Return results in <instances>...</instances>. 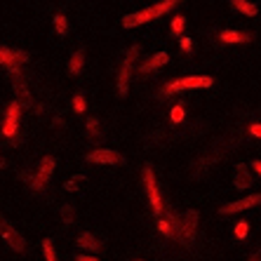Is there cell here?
Listing matches in <instances>:
<instances>
[{"instance_id": "28", "label": "cell", "mask_w": 261, "mask_h": 261, "mask_svg": "<svg viewBox=\"0 0 261 261\" xmlns=\"http://www.w3.org/2000/svg\"><path fill=\"white\" fill-rule=\"evenodd\" d=\"M85 109H87L85 97H83V94H75V97H73V111H75V113H85Z\"/></svg>"}, {"instance_id": "7", "label": "cell", "mask_w": 261, "mask_h": 261, "mask_svg": "<svg viewBox=\"0 0 261 261\" xmlns=\"http://www.w3.org/2000/svg\"><path fill=\"white\" fill-rule=\"evenodd\" d=\"M21 111H24V106L19 101H12L10 106H7L5 111V118H3V134H5L7 139H14L19 132V120H21Z\"/></svg>"}, {"instance_id": "34", "label": "cell", "mask_w": 261, "mask_h": 261, "mask_svg": "<svg viewBox=\"0 0 261 261\" xmlns=\"http://www.w3.org/2000/svg\"><path fill=\"white\" fill-rule=\"evenodd\" d=\"M252 170H254L256 174L261 176V160H254V163H252Z\"/></svg>"}, {"instance_id": "14", "label": "cell", "mask_w": 261, "mask_h": 261, "mask_svg": "<svg viewBox=\"0 0 261 261\" xmlns=\"http://www.w3.org/2000/svg\"><path fill=\"white\" fill-rule=\"evenodd\" d=\"M252 33H247V31H231L226 29L219 33V40L224 45H240V43H252Z\"/></svg>"}, {"instance_id": "16", "label": "cell", "mask_w": 261, "mask_h": 261, "mask_svg": "<svg viewBox=\"0 0 261 261\" xmlns=\"http://www.w3.org/2000/svg\"><path fill=\"white\" fill-rule=\"evenodd\" d=\"M55 167H57V160L52 158V155H45V158L40 160V163H38V167H36L38 179L47 184V181H49V176L55 174Z\"/></svg>"}, {"instance_id": "10", "label": "cell", "mask_w": 261, "mask_h": 261, "mask_svg": "<svg viewBox=\"0 0 261 261\" xmlns=\"http://www.w3.org/2000/svg\"><path fill=\"white\" fill-rule=\"evenodd\" d=\"M85 163H90V165H122L125 158H122L118 151H113V148H94V151H90L85 155Z\"/></svg>"}, {"instance_id": "8", "label": "cell", "mask_w": 261, "mask_h": 261, "mask_svg": "<svg viewBox=\"0 0 261 261\" xmlns=\"http://www.w3.org/2000/svg\"><path fill=\"white\" fill-rule=\"evenodd\" d=\"M7 71H10V80H12V87H14V92H17V97H19L17 101L21 103V106H33V97H31L21 68L14 66V68H7Z\"/></svg>"}, {"instance_id": "3", "label": "cell", "mask_w": 261, "mask_h": 261, "mask_svg": "<svg viewBox=\"0 0 261 261\" xmlns=\"http://www.w3.org/2000/svg\"><path fill=\"white\" fill-rule=\"evenodd\" d=\"M198 221H200V214L195 210H186L184 214H179V231H176L174 240L184 247H191L198 236Z\"/></svg>"}, {"instance_id": "36", "label": "cell", "mask_w": 261, "mask_h": 261, "mask_svg": "<svg viewBox=\"0 0 261 261\" xmlns=\"http://www.w3.org/2000/svg\"><path fill=\"white\" fill-rule=\"evenodd\" d=\"M5 165L7 163H5V158H3V153H0V170H5Z\"/></svg>"}, {"instance_id": "15", "label": "cell", "mask_w": 261, "mask_h": 261, "mask_svg": "<svg viewBox=\"0 0 261 261\" xmlns=\"http://www.w3.org/2000/svg\"><path fill=\"white\" fill-rule=\"evenodd\" d=\"M75 245H78L80 249H85V252H90L92 256H94V254L99 252V249L103 247V245L99 243V238L94 236V233H90V231H83V233H80L78 240H75Z\"/></svg>"}, {"instance_id": "20", "label": "cell", "mask_w": 261, "mask_h": 261, "mask_svg": "<svg viewBox=\"0 0 261 261\" xmlns=\"http://www.w3.org/2000/svg\"><path fill=\"white\" fill-rule=\"evenodd\" d=\"M85 127H87V137H90L92 141L101 139V122H99V118H87Z\"/></svg>"}, {"instance_id": "27", "label": "cell", "mask_w": 261, "mask_h": 261, "mask_svg": "<svg viewBox=\"0 0 261 261\" xmlns=\"http://www.w3.org/2000/svg\"><path fill=\"white\" fill-rule=\"evenodd\" d=\"M184 116H186V109H184V103L179 101V103L174 106V109H172L170 120H172V122H181V120H184Z\"/></svg>"}, {"instance_id": "26", "label": "cell", "mask_w": 261, "mask_h": 261, "mask_svg": "<svg viewBox=\"0 0 261 261\" xmlns=\"http://www.w3.org/2000/svg\"><path fill=\"white\" fill-rule=\"evenodd\" d=\"M55 33L57 36H66L68 33V21L64 14H57L55 17Z\"/></svg>"}, {"instance_id": "17", "label": "cell", "mask_w": 261, "mask_h": 261, "mask_svg": "<svg viewBox=\"0 0 261 261\" xmlns=\"http://www.w3.org/2000/svg\"><path fill=\"white\" fill-rule=\"evenodd\" d=\"M231 7L243 17H256V12H259V7L252 0H231Z\"/></svg>"}, {"instance_id": "12", "label": "cell", "mask_w": 261, "mask_h": 261, "mask_svg": "<svg viewBox=\"0 0 261 261\" xmlns=\"http://www.w3.org/2000/svg\"><path fill=\"white\" fill-rule=\"evenodd\" d=\"M233 186L238 191H249L254 186V176H252V167H247L245 163L236 165V172H233Z\"/></svg>"}, {"instance_id": "33", "label": "cell", "mask_w": 261, "mask_h": 261, "mask_svg": "<svg viewBox=\"0 0 261 261\" xmlns=\"http://www.w3.org/2000/svg\"><path fill=\"white\" fill-rule=\"evenodd\" d=\"M75 261H99L97 256H92V254H78L75 256Z\"/></svg>"}, {"instance_id": "9", "label": "cell", "mask_w": 261, "mask_h": 261, "mask_svg": "<svg viewBox=\"0 0 261 261\" xmlns=\"http://www.w3.org/2000/svg\"><path fill=\"white\" fill-rule=\"evenodd\" d=\"M261 205V193H249L240 200H233V202H226V205L219 207V214H238V212H245V210H252V207H259Z\"/></svg>"}, {"instance_id": "13", "label": "cell", "mask_w": 261, "mask_h": 261, "mask_svg": "<svg viewBox=\"0 0 261 261\" xmlns=\"http://www.w3.org/2000/svg\"><path fill=\"white\" fill-rule=\"evenodd\" d=\"M29 61V55L24 49H10V47H0V66H7V68H14V66H21Z\"/></svg>"}, {"instance_id": "1", "label": "cell", "mask_w": 261, "mask_h": 261, "mask_svg": "<svg viewBox=\"0 0 261 261\" xmlns=\"http://www.w3.org/2000/svg\"><path fill=\"white\" fill-rule=\"evenodd\" d=\"M181 3L184 0H160L155 5H148V7H144V10H139V12H132V14H127V17H122V26H125V29H137V26H141V24H148L153 19H160V17H165V14H170L172 10H174L176 5H181Z\"/></svg>"}, {"instance_id": "23", "label": "cell", "mask_w": 261, "mask_h": 261, "mask_svg": "<svg viewBox=\"0 0 261 261\" xmlns=\"http://www.w3.org/2000/svg\"><path fill=\"white\" fill-rule=\"evenodd\" d=\"M59 214H61V221L66 226H71V224H75V210H73V205H61L59 207Z\"/></svg>"}, {"instance_id": "19", "label": "cell", "mask_w": 261, "mask_h": 261, "mask_svg": "<svg viewBox=\"0 0 261 261\" xmlns=\"http://www.w3.org/2000/svg\"><path fill=\"white\" fill-rule=\"evenodd\" d=\"M19 179L29 184V189L33 191V193H43V191H45V181H40V179H38L36 172H21V174H19Z\"/></svg>"}, {"instance_id": "6", "label": "cell", "mask_w": 261, "mask_h": 261, "mask_svg": "<svg viewBox=\"0 0 261 261\" xmlns=\"http://www.w3.org/2000/svg\"><path fill=\"white\" fill-rule=\"evenodd\" d=\"M0 238L7 243V247L12 249V252H26V240L24 236L14 228L10 221H7L3 214H0Z\"/></svg>"}, {"instance_id": "37", "label": "cell", "mask_w": 261, "mask_h": 261, "mask_svg": "<svg viewBox=\"0 0 261 261\" xmlns=\"http://www.w3.org/2000/svg\"><path fill=\"white\" fill-rule=\"evenodd\" d=\"M137 261H141V259H137Z\"/></svg>"}, {"instance_id": "24", "label": "cell", "mask_w": 261, "mask_h": 261, "mask_svg": "<svg viewBox=\"0 0 261 261\" xmlns=\"http://www.w3.org/2000/svg\"><path fill=\"white\" fill-rule=\"evenodd\" d=\"M43 254H45V261H59L57 259V249H55L52 238H45L43 240Z\"/></svg>"}, {"instance_id": "25", "label": "cell", "mask_w": 261, "mask_h": 261, "mask_svg": "<svg viewBox=\"0 0 261 261\" xmlns=\"http://www.w3.org/2000/svg\"><path fill=\"white\" fill-rule=\"evenodd\" d=\"M172 33H174V36H181L184 33V29H186V17H184V14H176V17H172Z\"/></svg>"}, {"instance_id": "11", "label": "cell", "mask_w": 261, "mask_h": 261, "mask_svg": "<svg viewBox=\"0 0 261 261\" xmlns=\"http://www.w3.org/2000/svg\"><path fill=\"white\" fill-rule=\"evenodd\" d=\"M167 61H170V55H167V52H155V55H151L146 61H141V66L137 68V73H139L141 78H146V75H151L153 71L163 68Z\"/></svg>"}, {"instance_id": "22", "label": "cell", "mask_w": 261, "mask_h": 261, "mask_svg": "<svg viewBox=\"0 0 261 261\" xmlns=\"http://www.w3.org/2000/svg\"><path fill=\"white\" fill-rule=\"evenodd\" d=\"M85 181H87L85 174H75V176H71V179L64 184V189H66L68 193H75V191L83 189V184H85Z\"/></svg>"}, {"instance_id": "18", "label": "cell", "mask_w": 261, "mask_h": 261, "mask_svg": "<svg viewBox=\"0 0 261 261\" xmlns=\"http://www.w3.org/2000/svg\"><path fill=\"white\" fill-rule=\"evenodd\" d=\"M83 66H85V52H83V49H75L71 55V59H68V73H71V75H80Z\"/></svg>"}, {"instance_id": "35", "label": "cell", "mask_w": 261, "mask_h": 261, "mask_svg": "<svg viewBox=\"0 0 261 261\" xmlns=\"http://www.w3.org/2000/svg\"><path fill=\"white\" fill-rule=\"evenodd\" d=\"M249 261H261V249H256V252H254V254H252V256H249Z\"/></svg>"}, {"instance_id": "29", "label": "cell", "mask_w": 261, "mask_h": 261, "mask_svg": "<svg viewBox=\"0 0 261 261\" xmlns=\"http://www.w3.org/2000/svg\"><path fill=\"white\" fill-rule=\"evenodd\" d=\"M158 231L163 233L165 238H172V226H170V221H167V219H160V221H158Z\"/></svg>"}, {"instance_id": "30", "label": "cell", "mask_w": 261, "mask_h": 261, "mask_svg": "<svg viewBox=\"0 0 261 261\" xmlns=\"http://www.w3.org/2000/svg\"><path fill=\"white\" fill-rule=\"evenodd\" d=\"M179 47H181V52H191V49H193V40H191V38H181V40H179Z\"/></svg>"}, {"instance_id": "32", "label": "cell", "mask_w": 261, "mask_h": 261, "mask_svg": "<svg viewBox=\"0 0 261 261\" xmlns=\"http://www.w3.org/2000/svg\"><path fill=\"white\" fill-rule=\"evenodd\" d=\"M52 127H55V129H64V127H66L64 118H61V116H55V118H52Z\"/></svg>"}, {"instance_id": "21", "label": "cell", "mask_w": 261, "mask_h": 261, "mask_svg": "<svg viewBox=\"0 0 261 261\" xmlns=\"http://www.w3.org/2000/svg\"><path fill=\"white\" fill-rule=\"evenodd\" d=\"M233 236H236V240H245V238L249 236V221L247 219L236 221V226H233Z\"/></svg>"}, {"instance_id": "31", "label": "cell", "mask_w": 261, "mask_h": 261, "mask_svg": "<svg viewBox=\"0 0 261 261\" xmlns=\"http://www.w3.org/2000/svg\"><path fill=\"white\" fill-rule=\"evenodd\" d=\"M247 132L252 134V137H256V139H261V122H252Z\"/></svg>"}, {"instance_id": "5", "label": "cell", "mask_w": 261, "mask_h": 261, "mask_svg": "<svg viewBox=\"0 0 261 261\" xmlns=\"http://www.w3.org/2000/svg\"><path fill=\"white\" fill-rule=\"evenodd\" d=\"M144 189H146V198H148V205H151V212L155 217L165 212L163 207V195H160V189H158V179H155V172H153L151 165L144 167Z\"/></svg>"}, {"instance_id": "4", "label": "cell", "mask_w": 261, "mask_h": 261, "mask_svg": "<svg viewBox=\"0 0 261 261\" xmlns=\"http://www.w3.org/2000/svg\"><path fill=\"white\" fill-rule=\"evenodd\" d=\"M141 52V45H132V47L127 49V55H125V59H122L120 68H118V97H127V87H129V78H132V68H134V61H137V57H139Z\"/></svg>"}, {"instance_id": "2", "label": "cell", "mask_w": 261, "mask_h": 261, "mask_svg": "<svg viewBox=\"0 0 261 261\" xmlns=\"http://www.w3.org/2000/svg\"><path fill=\"white\" fill-rule=\"evenodd\" d=\"M212 85H214L212 75H184V78L165 83L160 87V99H167L172 94H179V92H186V90H207Z\"/></svg>"}]
</instances>
